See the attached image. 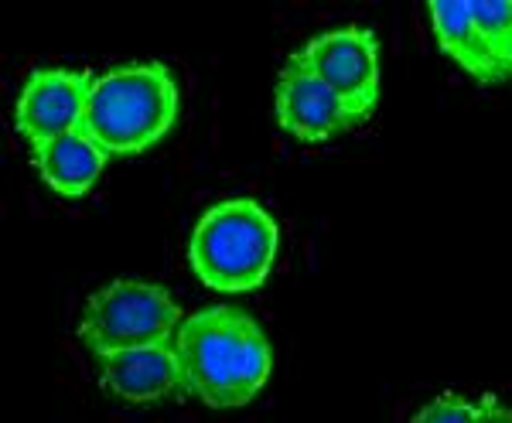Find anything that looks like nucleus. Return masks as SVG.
<instances>
[{"label": "nucleus", "instance_id": "1", "mask_svg": "<svg viewBox=\"0 0 512 423\" xmlns=\"http://www.w3.org/2000/svg\"><path fill=\"white\" fill-rule=\"evenodd\" d=\"M181 389L209 410L246 406L267 386L274 355L260 325L229 304L192 314L178 328Z\"/></svg>", "mask_w": 512, "mask_h": 423}, {"label": "nucleus", "instance_id": "11", "mask_svg": "<svg viewBox=\"0 0 512 423\" xmlns=\"http://www.w3.org/2000/svg\"><path fill=\"white\" fill-rule=\"evenodd\" d=\"M509 417L512 413L502 410V406H492V400L475 403V400H465V396L444 393V396H437L434 403H427L414 420L417 423H485V420L506 423Z\"/></svg>", "mask_w": 512, "mask_h": 423}, {"label": "nucleus", "instance_id": "10", "mask_svg": "<svg viewBox=\"0 0 512 423\" xmlns=\"http://www.w3.org/2000/svg\"><path fill=\"white\" fill-rule=\"evenodd\" d=\"M31 161L52 192L79 198L93 192L110 154L82 130H72V134H62L41 147H31Z\"/></svg>", "mask_w": 512, "mask_h": 423}, {"label": "nucleus", "instance_id": "3", "mask_svg": "<svg viewBox=\"0 0 512 423\" xmlns=\"http://www.w3.org/2000/svg\"><path fill=\"white\" fill-rule=\"evenodd\" d=\"M280 229L253 198H226L195 222L188 263L216 294H250L263 287L277 260Z\"/></svg>", "mask_w": 512, "mask_h": 423}, {"label": "nucleus", "instance_id": "9", "mask_svg": "<svg viewBox=\"0 0 512 423\" xmlns=\"http://www.w3.org/2000/svg\"><path fill=\"white\" fill-rule=\"evenodd\" d=\"M277 123L304 144H321L355 127L332 89L294 65H287L277 79Z\"/></svg>", "mask_w": 512, "mask_h": 423}, {"label": "nucleus", "instance_id": "5", "mask_svg": "<svg viewBox=\"0 0 512 423\" xmlns=\"http://www.w3.org/2000/svg\"><path fill=\"white\" fill-rule=\"evenodd\" d=\"M434 35L475 82L492 86L512 76V4L509 0H431Z\"/></svg>", "mask_w": 512, "mask_h": 423}, {"label": "nucleus", "instance_id": "2", "mask_svg": "<svg viewBox=\"0 0 512 423\" xmlns=\"http://www.w3.org/2000/svg\"><path fill=\"white\" fill-rule=\"evenodd\" d=\"M178 82L161 62H130L89 82L82 134L110 157L144 154L175 130Z\"/></svg>", "mask_w": 512, "mask_h": 423}, {"label": "nucleus", "instance_id": "8", "mask_svg": "<svg viewBox=\"0 0 512 423\" xmlns=\"http://www.w3.org/2000/svg\"><path fill=\"white\" fill-rule=\"evenodd\" d=\"M99 383L130 406H151L181 386L178 352L171 342L120 348L99 355Z\"/></svg>", "mask_w": 512, "mask_h": 423}, {"label": "nucleus", "instance_id": "7", "mask_svg": "<svg viewBox=\"0 0 512 423\" xmlns=\"http://www.w3.org/2000/svg\"><path fill=\"white\" fill-rule=\"evenodd\" d=\"M89 82L93 79L76 69L31 72V79L24 82L18 96V106H14V127H18V134L31 147H41L48 140L79 130L82 113H86Z\"/></svg>", "mask_w": 512, "mask_h": 423}, {"label": "nucleus", "instance_id": "4", "mask_svg": "<svg viewBox=\"0 0 512 423\" xmlns=\"http://www.w3.org/2000/svg\"><path fill=\"white\" fill-rule=\"evenodd\" d=\"M178 321L181 308L164 287L144 280H113L89 297L79 338L89 352L106 355L120 348L168 342Z\"/></svg>", "mask_w": 512, "mask_h": 423}, {"label": "nucleus", "instance_id": "6", "mask_svg": "<svg viewBox=\"0 0 512 423\" xmlns=\"http://www.w3.org/2000/svg\"><path fill=\"white\" fill-rule=\"evenodd\" d=\"M294 69H304L308 76L325 82L338 96L342 110L349 120L359 123L369 120V113L379 103V41L369 28L349 24V28H335L325 35L311 38L304 48L291 55Z\"/></svg>", "mask_w": 512, "mask_h": 423}]
</instances>
